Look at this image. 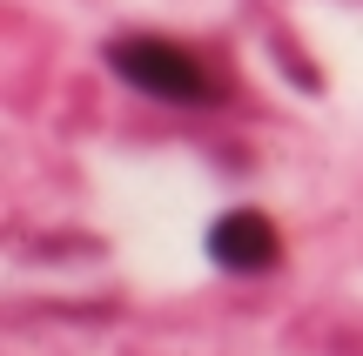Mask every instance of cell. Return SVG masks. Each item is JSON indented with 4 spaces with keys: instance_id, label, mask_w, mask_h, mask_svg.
Listing matches in <instances>:
<instances>
[{
    "instance_id": "cell-1",
    "label": "cell",
    "mask_w": 363,
    "mask_h": 356,
    "mask_svg": "<svg viewBox=\"0 0 363 356\" xmlns=\"http://www.w3.org/2000/svg\"><path fill=\"white\" fill-rule=\"evenodd\" d=\"M108 67H115L128 88L155 94V101H208V74L189 61L182 47H169V40H115L108 47Z\"/></svg>"
},
{
    "instance_id": "cell-2",
    "label": "cell",
    "mask_w": 363,
    "mask_h": 356,
    "mask_svg": "<svg viewBox=\"0 0 363 356\" xmlns=\"http://www.w3.org/2000/svg\"><path fill=\"white\" fill-rule=\"evenodd\" d=\"M208 255H216L222 269H235V276L269 269L276 263V222L256 215V209H229L216 229H208Z\"/></svg>"
}]
</instances>
